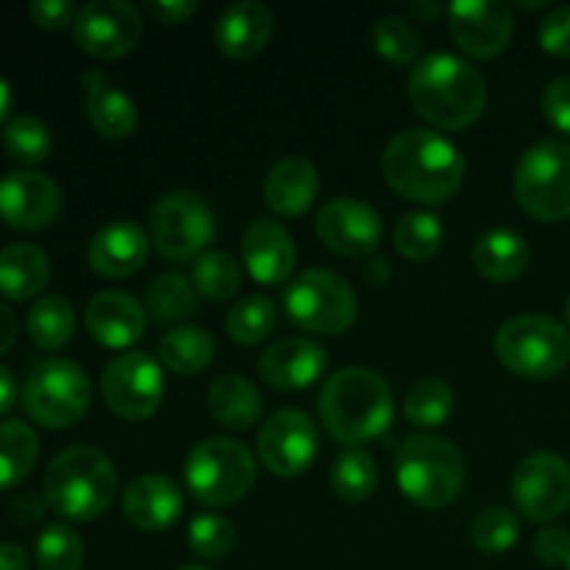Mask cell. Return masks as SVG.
I'll return each mask as SVG.
<instances>
[{"instance_id":"obj_10","label":"cell","mask_w":570,"mask_h":570,"mask_svg":"<svg viewBox=\"0 0 570 570\" xmlns=\"http://www.w3.org/2000/svg\"><path fill=\"white\" fill-rule=\"evenodd\" d=\"M515 198L532 217L560 223L570 217V145L543 139L515 167Z\"/></svg>"},{"instance_id":"obj_54","label":"cell","mask_w":570,"mask_h":570,"mask_svg":"<svg viewBox=\"0 0 570 570\" xmlns=\"http://www.w3.org/2000/svg\"><path fill=\"white\" fill-rule=\"evenodd\" d=\"M412 11H415V17H421V22H429V20H434V17L440 14V6L438 3H415L412 6Z\"/></svg>"},{"instance_id":"obj_35","label":"cell","mask_w":570,"mask_h":570,"mask_svg":"<svg viewBox=\"0 0 570 570\" xmlns=\"http://www.w3.org/2000/svg\"><path fill=\"white\" fill-rule=\"evenodd\" d=\"M198 309V293L181 273H165L145 293V312L156 323H176Z\"/></svg>"},{"instance_id":"obj_51","label":"cell","mask_w":570,"mask_h":570,"mask_svg":"<svg viewBox=\"0 0 570 570\" xmlns=\"http://www.w3.org/2000/svg\"><path fill=\"white\" fill-rule=\"evenodd\" d=\"M0 570H28V554L17 543H0Z\"/></svg>"},{"instance_id":"obj_34","label":"cell","mask_w":570,"mask_h":570,"mask_svg":"<svg viewBox=\"0 0 570 570\" xmlns=\"http://www.w3.org/2000/svg\"><path fill=\"white\" fill-rule=\"evenodd\" d=\"M454 387H451L445 379L429 376L421 379V382L410 390V395H406L404 401V415L412 426L438 429L449 421L451 412H454Z\"/></svg>"},{"instance_id":"obj_52","label":"cell","mask_w":570,"mask_h":570,"mask_svg":"<svg viewBox=\"0 0 570 570\" xmlns=\"http://www.w3.org/2000/svg\"><path fill=\"white\" fill-rule=\"evenodd\" d=\"M11 510H14L17 521L31 523V521H37L39 515H42V501H39L37 495H20V499L14 501V507H11Z\"/></svg>"},{"instance_id":"obj_25","label":"cell","mask_w":570,"mask_h":570,"mask_svg":"<svg viewBox=\"0 0 570 570\" xmlns=\"http://www.w3.org/2000/svg\"><path fill=\"white\" fill-rule=\"evenodd\" d=\"M321 178L306 156H284L265 178V200L276 215L301 217L315 204Z\"/></svg>"},{"instance_id":"obj_48","label":"cell","mask_w":570,"mask_h":570,"mask_svg":"<svg viewBox=\"0 0 570 570\" xmlns=\"http://www.w3.org/2000/svg\"><path fill=\"white\" fill-rule=\"evenodd\" d=\"M148 11L165 26H178L198 11V3L195 0H156V3H148Z\"/></svg>"},{"instance_id":"obj_47","label":"cell","mask_w":570,"mask_h":570,"mask_svg":"<svg viewBox=\"0 0 570 570\" xmlns=\"http://www.w3.org/2000/svg\"><path fill=\"white\" fill-rule=\"evenodd\" d=\"M28 11H31V20L45 31H61V28L72 26L78 17V9L70 0H37Z\"/></svg>"},{"instance_id":"obj_5","label":"cell","mask_w":570,"mask_h":570,"mask_svg":"<svg viewBox=\"0 0 570 570\" xmlns=\"http://www.w3.org/2000/svg\"><path fill=\"white\" fill-rule=\"evenodd\" d=\"M395 482L412 504L443 510L465 484V456L451 440L438 434H415L395 454Z\"/></svg>"},{"instance_id":"obj_24","label":"cell","mask_w":570,"mask_h":570,"mask_svg":"<svg viewBox=\"0 0 570 570\" xmlns=\"http://www.w3.org/2000/svg\"><path fill=\"white\" fill-rule=\"evenodd\" d=\"M273 33V11L265 3H232L215 26V42L232 59H254L267 48Z\"/></svg>"},{"instance_id":"obj_22","label":"cell","mask_w":570,"mask_h":570,"mask_svg":"<svg viewBox=\"0 0 570 570\" xmlns=\"http://www.w3.org/2000/svg\"><path fill=\"white\" fill-rule=\"evenodd\" d=\"M150 250V239L137 223L115 220L106 223L87 248V262L98 276L128 278L145 265Z\"/></svg>"},{"instance_id":"obj_19","label":"cell","mask_w":570,"mask_h":570,"mask_svg":"<svg viewBox=\"0 0 570 570\" xmlns=\"http://www.w3.org/2000/svg\"><path fill=\"white\" fill-rule=\"evenodd\" d=\"M87 332L95 343L106 345V348H131L139 343L148 328V312L145 304H139L134 295L128 293H98L87 304Z\"/></svg>"},{"instance_id":"obj_9","label":"cell","mask_w":570,"mask_h":570,"mask_svg":"<svg viewBox=\"0 0 570 570\" xmlns=\"http://www.w3.org/2000/svg\"><path fill=\"white\" fill-rule=\"evenodd\" d=\"M284 309L309 334H343L354 326L360 301L340 273L312 267L298 273L284 289Z\"/></svg>"},{"instance_id":"obj_7","label":"cell","mask_w":570,"mask_h":570,"mask_svg":"<svg viewBox=\"0 0 570 570\" xmlns=\"http://www.w3.org/2000/svg\"><path fill=\"white\" fill-rule=\"evenodd\" d=\"M495 354L515 376L543 382L568 365L570 334L549 315H518L495 334Z\"/></svg>"},{"instance_id":"obj_20","label":"cell","mask_w":570,"mask_h":570,"mask_svg":"<svg viewBox=\"0 0 570 570\" xmlns=\"http://www.w3.org/2000/svg\"><path fill=\"white\" fill-rule=\"evenodd\" d=\"M328 356L309 337H287L273 343L259 356V376L276 390H304L326 373Z\"/></svg>"},{"instance_id":"obj_39","label":"cell","mask_w":570,"mask_h":570,"mask_svg":"<svg viewBox=\"0 0 570 570\" xmlns=\"http://www.w3.org/2000/svg\"><path fill=\"white\" fill-rule=\"evenodd\" d=\"M276 304L267 295H248L226 317L228 337L237 345H259L276 328Z\"/></svg>"},{"instance_id":"obj_26","label":"cell","mask_w":570,"mask_h":570,"mask_svg":"<svg viewBox=\"0 0 570 570\" xmlns=\"http://www.w3.org/2000/svg\"><path fill=\"white\" fill-rule=\"evenodd\" d=\"M83 87H87L83 106H87V117L95 131L106 139L131 137L139 120L134 100L122 95L120 89L111 87L104 72H87Z\"/></svg>"},{"instance_id":"obj_56","label":"cell","mask_w":570,"mask_h":570,"mask_svg":"<svg viewBox=\"0 0 570 570\" xmlns=\"http://www.w3.org/2000/svg\"><path fill=\"white\" fill-rule=\"evenodd\" d=\"M566 321H568V326H570V298H568V304H566Z\"/></svg>"},{"instance_id":"obj_37","label":"cell","mask_w":570,"mask_h":570,"mask_svg":"<svg viewBox=\"0 0 570 570\" xmlns=\"http://www.w3.org/2000/svg\"><path fill=\"white\" fill-rule=\"evenodd\" d=\"M443 223L434 212H410L395 226V250L410 262H426L443 248Z\"/></svg>"},{"instance_id":"obj_46","label":"cell","mask_w":570,"mask_h":570,"mask_svg":"<svg viewBox=\"0 0 570 570\" xmlns=\"http://www.w3.org/2000/svg\"><path fill=\"white\" fill-rule=\"evenodd\" d=\"M534 554L543 566L560 568L570 562V532L562 527H546L534 538Z\"/></svg>"},{"instance_id":"obj_17","label":"cell","mask_w":570,"mask_h":570,"mask_svg":"<svg viewBox=\"0 0 570 570\" xmlns=\"http://www.w3.org/2000/svg\"><path fill=\"white\" fill-rule=\"evenodd\" d=\"M317 237L334 254L360 259L371 256L382 243V215L371 204L356 198H334L317 212Z\"/></svg>"},{"instance_id":"obj_31","label":"cell","mask_w":570,"mask_h":570,"mask_svg":"<svg viewBox=\"0 0 570 570\" xmlns=\"http://www.w3.org/2000/svg\"><path fill=\"white\" fill-rule=\"evenodd\" d=\"M28 337L37 348L59 351L65 348L76 332V312L65 295H42L28 312Z\"/></svg>"},{"instance_id":"obj_40","label":"cell","mask_w":570,"mask_h":570,"mask_svg":"<svg viewBox=\"0 0 570 570\" xmlns=\"http://www.w3.org/2000/svg\"><path fill=\"white\" fill-rule=\"evenodd\" d=\"M373 48L390 61V65H417L423 50L421 31L404 17H382L373 28Z\"/></svg>"},{"instance_id":"obj_55","label":"cell","mask_w":570,"mask_h":570,"mask_svg":"<svg viewBox=\"0 0 570 570\" xmlns=\"http://www.w3.org/2000/svg\"><path fill=\"white\" fill-rule=\"evenodd\" d=\"M181 570H212V568H206V566H184Z\"/></svg>"},{"instance_id":"obj_4","label":"cell","mask_w":570,"mask_h":570,"mask_svg":"<svg viewBox=\"0 0 570 570\" xmlns=\"http://www.w3.org/2000/svg\"><path fill=\"white\" fill-rule=\"evenodd\" d=\"M117 473L109 456L89 445H72L45 471V504L67 521H95L109 510Z\"/></svg>"},{"instance_id":"obj_50","label":"cell","mask_w":570,"mask_h":570,"mask_svg":"<svg viewBox=\"0 0 570 570\" xmlns=\"http://www.w3.org/2000/svg\"><path fill=\"white\" fill-rule=\"evenodd\" d=\"M17 340V317L14 312L9 309L6 304H0V354H6V351L14 345Z\"/></svg>"},{"instance_id":"obj_28","label":"cell","mask_w":570,"mask_h":570,"mask_svg":"<svg viewBox=\"0 0 570 570\" xmlns=\"http://www.w3.org/2000/svg\"><path fill=\"white\" fill-rule=\"evenodd\" d=\"M206 404H209L212 417L220 426L234 429V432H245L254 423H259L262 415V395L256 384L245 376H234V373L212 382Z\"/></svg>"},{"instance_id":"obj_53","label":"cell","mask_w":570,"mask_h":570,"mask_svg":"<svg viewBox=\"0 0 570 570\" xmlns=\"http://www.w3.org/2000/svg\"><path fill=\"white\" fill-rule=\"evenodd\" d=\"M9 111H11V87H9V81L0 76V122L9 117Z\"/></svg>"},{"instance_id":"obj_15","label":"cell","mask_w":570,"mask_h":570,"mask_svg":"<svg viewBox=\"0 0 570 570\" xmlns=\"http://www.w3.org/2000/svg\"><path fill=\"white\" fill-rule=\"evenodd\" d=\"M76 42L95 59H120L137 48L142 37V17L126 0H92L78 9Z\"/></svg>"},{"instance_id":"obj_18","label":"cell","mask_w":570,"mask_h":570,"mask_svg":"<svg viewBox=\"0 0 570 570\" xmlns=\"http://www.w3.org/2000/svg\"><path fill=\"white\" fill-rule=\"evenodd\" d=\"M61 212V189L45 173L14 170L0 178V217L22 232L48 228Z\"/></svg>"},{"instance_id":"obj_57","label":"cell","mask_w":570,"mask_h":570,"mask_svg":"<svg viewBox=\"0 0 570 570\" xmlns=\"http://www.w3.org/2000/svg\"><path fill=\"white\" fill-rule=\"evenodd\" d=\"M566 570H570V562H568V566H566Z\"/></svg>"},{"instance_id":"obj_42","label":"cell","mask_w":570,"mask_h":570,"mask_svg":"<svg viewBox=\"0 0 570 570\" xmlns=\"http://www.w3.org/2000/svg\"><path fill=\"white\" fill-rule=\"evenodd\" d=\"M33 557H37L39 570H81L83 543L70 527H65V523H50L37 538Z\"/></svg>"},{"instance_id":"obj_36","label":"cell","mask_w":570,"mask_h":570,"mask_svg":"<svg viewBox=\"0 0 570 570\" xmlns=\"http://www.w3.org/2000/svg\"><path fill=\"white\" fill-rule=\"evenodd\" d=\"M379 484V468L367 451L362 449H345L343 454L334 460L332 468V488L343 501L360 504V501L371 499L376 493Z\"/></svg>"},{"instance_id":"obj_29","label":"cell","mask_w":570,"mask_h":570,"mask_svg":"<svg viewBox=\"0 0 570 570\" xmlns=\"http://www.w3.org/2000/svg\"><path fill=\"white\" fill-rule=\"evenodd\" d=\"M473 265L490 282H515L529 265V245L510 228H493L473 245Z\"/></svg>"},{"instance_id":"obj_43","label":"cell","mask_w":570,"mask_h":570,"mask_svg":"<svg viewBox=\"0 0 570 570\" xmlns=\"http://www.w3.org/2000/svg\"><path fill=\"white\" fill-rule=\"evenodd\" d=\"M189 549L209 562H220L237 549V529L223 515H198L189 523Z\"/></svg>"},{"instance_id":"obj_41","label":"cell","mask_w":570,"mask_h":570,"mask_svg":"<svg viewBox=\"0 0 570 570\" xmlns=\"http://www.w3.org/2000/svg\"><path fill=\"white\" fill-rule=\"evenodd\" d=\"M521 521L507 507H488L471 523V540L482 554H504L518 543Z\"/></svg>"},{"instance_id":"obj_45","label":"cell","mask_w":570,"mask_h":570,"mask_svg":"<svg viewBox=\"0 0 570 570\" xmlns=\"http://www.w3.org/2000/svg\"><path fill=\"white\" fill-rule=\"evenodd\" d=\"M543 115L557 131L570 137V76L554 78L543 92Z\"/></svg>"},{"instance_id":"obj_33","label":"cell","mask_w":570,"mask_h":570,"mask_svg":"<svg viewBox=\"0 0 570 570\" xmlns=\"http://www.w3.org/2000/svg\"><path fill=\"white\" fill-rule=\"evenodd\" d=\"M195 293L209 301H228L243 287V265L226 250H204L193 265Z\"/></svg>"},{"instance_id":"obj_11","label":"cell","mask_w":570,"mask_h":570,"mask_svg":"<svg viewBox=\"0 0 570 570\" xmlns=\"http://www.w3.org/2000/svg\"><path fill=\"white\" fill-rule=\"evenodd\" d=\"M215 237V215L200 195L178 189L150 209V239L165 259H198Z\"/></svg>"},{"instance_id":"obj_1","label":"cell","mask_w":570,"mask_h":570,"mask_svg":"<svg viewBox=\"0 0 570 570\" xmlns=\"http://www.w3.org/2000/svg\"><path fill=\"white\" fill-rule=\"evenodd\" d=\"M382 170L401 198L438 206L460 193L465 181V156L449 137L432 128H406L390 139Z\"/></svg>"},{"instance_id":"obj_16","label":"cell","mask_w":570,"mask_h":570,"mask_svg":"<svg viewBox=\"0 0 570 570\" xmlns=\"http://www.w3.org/2000/svg\"><path fill=\"white\" fill-rule=\"evenodd\" d=\"M449 31L468 56L493 59L510 45L515 17L501 0H456L449 9Z\"/></svg>"},{"instance_id":"obj_14","label":"cell","mask_w":570,"mask_h":570,"mask_svg":"<svg viewBox=\"0 0 570 570\" xmlns=\"http://www.w3.org/2000/svg\"><path fill=\"white\" fill-rule=\"evenodd\" d=\"M321 438L306 412L282 410L267 417L256 438V456L273 476H301L315 462Z\"/></svg>"},{"instance_id":"obj_23","label":"cell","mask_w":570,"mask_h":570,"mask_svg":"<svg viewBox=\"0 0 570 570\" xmlns=\"http://www.w3.org/2000/svg\"><path fill=\"white\" fill-rule=\"evenodd\" d=\"M243 262L254 282L267 287L287 282L295 267L293 234L276 220L250 223L243 234Z\"/></svg>"},{"instance_id":"obj_6","label":"cell","mask_w":570,"mask_h":570,"mask_svg":"<svg viewBox=\"0 0 570 570\" xmlns=\"http://www.w3.org/2000/svg\"><path fill=\"white\" fill-rule=\"evenodd\" d=\"M184 479L200 504H237L256 482V456L239 440L209 438L189 451Z\"/></svg>"},{"instance_id":"obj_44","label":"cell","mask_w":570,"mask_h":570,"mask_svg":"<svg viewBox=\"0 0 570 570\" xmlns=\"http://www.w3.org/2000/svg\"><path fill=\"white\" fill-rule=\"evenodd\" d=\"M540 45L546 53L570 59V6L549 11L540 22Z\"/></svg>"},{"instance_id":"obj_30","label":"cell","mask_w":570,"mask_h":570,"mask_svg":"<svg viewBox=\"0 0 570 570\" xmlns=\"http://www.w3.org/2000/svg\"><path fill=\"white\" fill-rule=\"evenodd\" d=\"M159 360L178 376H195L215 360V340L200 326H176L161 337Z\"/></svg>"},{"instance_id":"obj_3","label":"cell","mask_w":570,"mask_h":570,"mask_svg":"<svg viewBox=\"0 0 570 570\" xmlns=\"http://www.w3.org/2000/svg\"><path fill=\"white\" fill-rule=\"evenodd\" d=\"M317 412L326 432L354 449L390 426L393 393L379 373L367 367H343L323 384Z\"/></svg>"},{"instance_id":"obj_38","label":"cell","mask_w":570,"mask_h":570,"mask_svg":"<svg viewBox=\"0 0 570 570\" xmlns=\"http://www.w3.org/2000/svg\"><path fill=\"white\" fill-rule=\"evenodd\" d=\"M3 148L20 165H42L53 150V134L39 117L17 115L3 128Z\"/></svg>"},{"instance_id":"obj_27","label":"cell","mask_w":570,"mask_h":570,"mask_svg":"<svg viewBox=\"0 0 570 570\" xmlns=\"http://www.w3.org/2000/svg\"><path fill=\"white\" fill-rule=\"evenodd\" d=\"M50 259L31 243H14L0 250V295L11 301H31L48 287Z\"/></svg>"},{"instance_id":"obj_49","label":"cell","mask_w":570,"mask_h":570,"mask_svg":"<svg viewBox=\"0 0 570 570\" xmlns=\"http://www.w3.org/2000/svg\"><path fill=\"white\" fill-rule=\"evenodd\" d=\"M17 404V379L6 365H0V417Z\"/></svg>"},{"instance_id":"obj_32","label":"cell","mask_w":570,"mask_h":570,"mask_svg":"<svg viewBox=\"0 0 570 570\" xmlns=\"http://www.w3.org/2000/svg\"><path fill=\"white\" fill-rule=\"evenodd\" d=\"M39 456V440L28 423H0V490L17 488L33 471Z\"/></svg>"},{"instance_id":"obj_21","label":"cell","mask_w":570,"mask_h":570,"mask_svg":"<svg viewBox=\"0 0 570 570\" xmlns=\"http://www.w3.org/2000/svg\"><path fill=\"white\" fill-rule=\"evenodd\" d=\"M181 488L161 473L134 479L122 493V515L139 532H165L181 518Z\"/></svg>"},{"instance_id":"obj_8","label":"cell","mask_w":570,"mask_h":570,"mask_svg":"<svg viewBox=\"0 0 570 570\" xmlns=\"http://www.w3.org/2000/svg\"><path fill=\"white\" fill-rule=\"evenodd\" d=\"M22 410L33 423L45 429H70L87 415L92 387L76 362L42 360L33 365L22 384Z\"/></svg>"},{"instance_id":"obj_12","label":"cell","mask_w":570,"mask_h":570,"mask_svg":"<svg viewBox=\"0 0 570 570\" xmlns=\"http://www.w3.org/2000/svg\"><path fill=\"white\" fill-rule=\"evenodd\" d=\"M100 393L106 406L126 421H148L165 401V373L145 351H128L104 367Z\"/></svg>"},{"instance_id":"obj_13","label":"cell","mask_w":570,"mask_h":570,"mask_svg":"<svg viewBox=\"0 0 570 570\" xmlns=\"http://www.w3.org/2000/svg\"><path fill=\"white\" fill-rule=\"evenodd\" d=\"M512 499L529 521H557L570 507V465L549 451L527 456L512 473Z\"/></svg>"},{"instance_id":"obj_2","label":"cell","mask_w":570,"mask_h":570,"mask_svg":"<svg viewBox=\"0 0 570 570\" xmlns=\"http://www.w3.org/2000/svg\"><path fill=\"white\" fill-rule=\"evenodd\" d=\"M410 100L432 126L462 131L482 117L488 83L471 61L454 53H432L412 67Z\"/></svg>"}]
</instances>
